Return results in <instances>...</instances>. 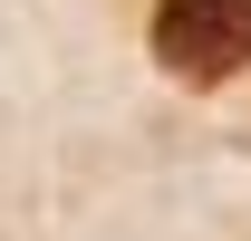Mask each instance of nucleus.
I'll use <instances>...</instances> for the list:
<instances>
[{
    "instance_id": "obj_1",
    "label": "nucleus",
    "mask_w": 251,
    "mask_h": 241,
    "mask_svg": "<svg viewBox=\"0 0 251 241\" xmlns=\"http://www.w3.org/2000/svg\"><path fill=\"white\" fill-rule=\"evenodd\" d=\"M155 58L184 87H222L251 68V0H155Z\"/></svg>"
}]
</instances>
